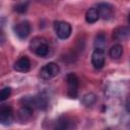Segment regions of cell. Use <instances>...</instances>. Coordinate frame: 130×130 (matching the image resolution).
I'll return each instance as SVG.
<instances>
[{"mask_svg":"<svg viewBox=\"0 0 130 130\" xmlns=\"http://www.w3.org/2000/svg\"><path fill=\"white\" fill-rule=\"evenodd\" d=\"M29 49L39 57H46L49 54V46L44 38H35L29 43Z\"/></svg>","mask_w":130,"mask_h":130,"instance_id":"6da1fadb","label":"cell"},{"mask_svg":"<svg viewBox=\"0 0 130 130\" xmlns=\"http://www.w3.org/2000/svg\"><path fill=\"white\" fill-rule=\"evenodd\" d=\"M66 83H67V94L70 98L75 99L78 93L79 87V79L74 73H69L66 75Z\"/></svg>","mask_w":130,"mask_h":130,"instance_id":"7a4b0ae2","label":"cell"},{"mask_svg":"<svg viewBox=\"0 0 130 130\" xmlns=\"http://www.w3.org/2000/svg\"><path fill=\"white\" fill-rule=\"evenodd\" d=\"M60 71V68L59 66L54 63V62H50L48 64H46L45 66H43L40 70V76L42 79H45V80H49L55 76L58 75Z\"/></svg>","mask_w":130,"mask_h":130,"instance_id":"3957f363","label":"cell"},{"mask_svg":"<svg viewBox=\"0 0 130 130\" xmlns=\"http://www.w3.org/2000/svg\"><path fill=\"white\" fill-rule=\"evenodd\" d=\"M55 32L58 38L65 40L71 35V25L66 21H56L54 23Z\"/></svg>","mask_w":130,"mask_h":130,"instance_id":"277c9868","label":"cell"},{"mask_svg":"<svg viewBox=\"0 0 130 130\" xmlns=\"http://www.w3.org/2000/svg\"><path fill=\"white\" fill-rule=\"evenodd\" d=\"M75 128L74 121L68 116H61L54 124V130H73Z\"/></svg>","mask_w":130,"mask_h":130,"instance_id":"5b68a950","label":"cell"},{"mask_svg":"<svg viewBox=\"0 0 130 130\" xmlns=\"http://www.w3.org/2000/svg\"><path fill=\"white\" fill-rule=\"evenodd\" d=\"M15 35L19 38V39H25L28 37L29 32H30V23L27 20H22L19 21L18 23H16L13 27Z\"/></svg>","mask_w":130,"mask_h":130,"instance_id":"8992f818","label":"cell"},{"mask_svg":"<svg viewBox=\"0 0 130 130\" xmlns=\"http://www.w3.org/2000/svg\"><path fill=\"white\" fill-rule=\"evenodd\" d=\"M13 121L12 108L8 105H1L0 107V122L3 125H10Z\"/></svg>","mask_w":130,"mask_h":130,"instance_id":"52a82bcc","label":"cell"},{"mask_svg":"<svg viewBox=\"0 0 130 130\" xmlns=\"http://www.w3.org/2000/svg\"><path fill=\"white\" fill-rule=\"evenodd\" d=\"M98 10L100 13V17L105 20H109L114 15V8L109 3H100L98 4Z\"/></svg>","mask_w":130,"mask_h":130,"instance_id":"ba28073f","label":"cell"},{"mask_svg":"<svg viewBox=\"0 0 130 130\" xmlns=\"http://www.w3.org/2000/svg\"><path fill=\"white\" fill-rule=\"evenodd\" d=\"M91 64L94 68L101 69L105 65V52L104 50L95 49L91 55Z\"/></svg>","mask_w":130,"mask_h":130,"instance_id":"9c48e42d","label":"cell"},{"mask_svg":"<svg viewBox=\"0 0 130 130\" xmlns=\"http://www.w3.org/2000/svg\"><path fill=\"white\" fill-rule=\"evenodd\" d=\"M30 60L28 59V57L26 56H22L20 57L13 65L14 70L18 71V72H26L30 69Z\"/></svg>","mask_w":130,"mask_h":130,"instance_id":"30bf717a","label":"cell"},{"mask_svg":"<svg viewBox=\"0 0 130 130\" xmlns=\"http://www.w3.org/2000/svg\"><path fill=\"white\" fill-rule=\"evenodd\" d=\"M113 38L116 41H126L130 38V28L128 26H119L113 31Z\"/></svg>","mask_w":130,"mask_h":130,"instance_id":"8fae6325","label":"cell"},{"mask_svg":"<svg viewBox=\"0 0 130 130\" xmlns=\"http://www.w3.org/2000/svg\"><path fill=\"white\" fill-rule=\"evenodd\" d=\"M32 112H34V109H31L29 107H26V106H21V108L18 110V113H17L18 120L21 123L27 122L32 117Z\"/></svg>","mask_w":130,"mask_h":130,"instance_id":"7c38bea8","label":"cell"},{"mask_svg":"<svg viewBox=\"0 0 130 130\" xmlns=\"http://www.w3.org/2000/svg\"><path fill=\"white\" fill-rule=\"evenodd\" d=\"M35 104L36 108L41 110H46L49 106V98L45 92H41L35 96Z\"/></svg>","mask_w":130,"mask_h":130,"instance_id":"4fadbf2b","label":"cell"},{"mask_svg":"<svg viewBox=\"0 0 130 130\" xmlns=\"http://www.w3.org/2000/svg\"><path fill=\"white\" fill-rule=\"evenodd\" d=\"M100 18V13L98 8H89L85 13V20L88 23H94Z\"/></svg>","mask_w":130,"mask_h":130,"instance_id":"5bb4252c","label":"cell"},{"mask_svg":"<svg viewBox=\"0 0 130 130\" xmlns=\"http://www.w3.org/2000/svg\"><path fill=\"white\" fill-rule=\"evenodd\" d=\"M123 54V47L119 44H116L114 45L110 51H109V55L112 59H119Z\"/></svg>","mask_w":130,"mask_h":130,"instance_id":"9a60e30c","label":"cell"},{"mask_svg":"<svg viewBox=\"0 0 130 130\" xmlns=\"http://www.w3.org/2000/svg\"><path fill=\"white\" fill-rule=\"evenodd\" d=\"M106 45H107V40H106L105 35L104 34H99L95 37V40H94V47H95V49L104 50Z\"/></svg>","mask_w":130,"mask_h":130,"instance_id":"2e32d148","label":"cell"},{"mask_svg":"<svg viewBox=\"0 0 130 130\" xmlns=\"http://www.w3.org/2000/svg\"><path fill=\"white\" fill-rule=\"evenodd\" d=\"M95 102H96V95H95L94 93H92V92L86 93V94L83 96V99H82V103H83L86 107L92 106Z\"/></svg>","mask_w":130,"mask_h":130,"instance_id":"e0dca14e","label":"cell"},{"mask_svg":"<svg viewBox=\"0 0 130 130\" xmlns=\"http://www.w3.org/2000/svg\"><path fill=\"white\" fill-rule=\"evenodd\" d=\"M27 7H28V2H20L14 6V10L18 13H24L27 10Z\"/></svg>","mask_w":130,"mask_h":130,"instance_id":"ac0fdd59","label":"cell"},{"mask_svg":"<svg viewBox=\"0 0 130 130\" xmlns=\"http://www.w3.org/2000/svg\"><path fill=\"white\" fill-rule=\"evenodd\" d=\"M11 93V88L9 86H6V87H3L0 91V101H5Z\"/></svg>","mask_w":130,"mask_h":130,"instance_id":"d6986e66","label":"cell"},{"mask_svg":"<svg viewBox=\"0 0 130 130\" xmlns=\"http://www.w3.org/2000/svg\"><path fill=\"white\" fill-rule=\"evenodd\" d=\"M125 107H126V110H127V112H129V113H130V94H128V95H127Z\"/></svg>","mask_w":130,"mask_h":130,"instance_id":"ffe728a7","label":"cell"},{"mask_svg":"<svg viewBox=\"0 0 130 130\" xmlns=\"http://www.w3.org/2000/svg\"><path fill=\"white\" fill-rule=\"evenodd\" d=\"M128 22L130 23V14H129V16H128Z\"/></svg>","mask_w":130,"mask_h":130,"instance_id":"44dd1931","label":"cell"},{"mask_svg":"<svg viewBox=\"0 0 130 130\" xmlns=\"http://www.w3.org/2000/svg\"><path fill=\"white\" fill-rule=\"evenodd\" d=\"M107 130H113V129H107Z\"/></svg>","mask_w":130,"mask_h":130,"instance_id":"7402d4cb","label":"cell"}]
</instances>
